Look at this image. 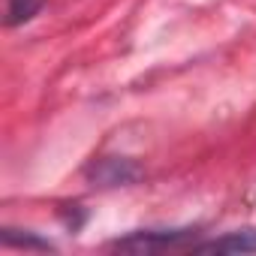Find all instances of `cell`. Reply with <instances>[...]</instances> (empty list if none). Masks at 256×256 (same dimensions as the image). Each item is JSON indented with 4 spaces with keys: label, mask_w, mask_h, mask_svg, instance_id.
Instances as JSON below:
<instances>
[{
    "label": "cell",
    "mask_w": 256,
    "mask_h": 256,
    "mask_svg": "<svg viewBox=\"0 0 256 256\" xmlns=\"http://www.w3.org/2000/svg\"><path fill=\"white\" fill-rule=\"evenodd\" d=\"M184 241H190V229H169V232H133L130 238L114 241L118 250H136V253H151V250H169V247H181Z\"/></svg>",
    "instance_id": "1"
},
{
    "label": "cell",
    "mask_w": 256,
    "mask_h": 256,
    "mask_svg": "<svg viewBox=\"0 0 256 256\" xmlns=\"http://www.w3.org/2000/svg\"><path fill=\"white\" fill-rule=\"evenodd\" d=\"M94 181H100L102 187H118V184H130L139 178V169L130 160H118V157H106L90 169Z\"/></svg>",
    "instance_id": "2"
},
{
    "label": "cell",
    "mask_w": 256,
    "mask_h": 256,
    "mask_svg": "<svg viewBox=\"0 0 256 256\" xmlns=\"http://www.w3.org/2000/svg\"><path fill=\"white\" fill-rule=\"evenodd\" d=\"M202 253H256V229H244V232H229L223 238L205 241V244H193Z\"/></svg>",
    "instance_id": "3"
},
{
    "label": "cell",
    "mask_w": 256,
    "mask_h": 256,
    "mask_svg": "<svg viewBox=\"0 0 256 256\" xmlns=\"http://www.w3.org/2000/svg\"><path fill=\"white\" fill-rule=\"evenodd\" d=\"M40 6H42V0H10V18H6V24L16 28L22 22H30L40 12Z\"/></svg>",
    "instance_id": "4"
}]
</instances>
